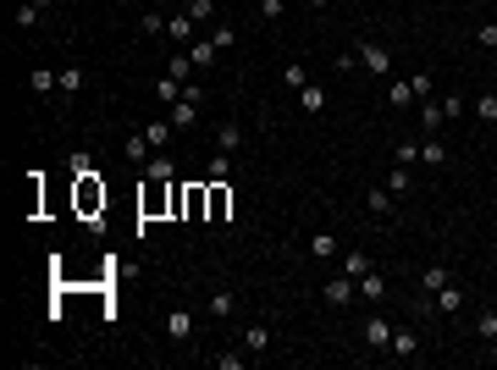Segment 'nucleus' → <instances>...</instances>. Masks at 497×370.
Here are the masks:
<instances>
[{
	"mask_svg": "<svg viewBox=\"0 0 497 370\" xmlns=\"http://www.w3.org/2000/svg\"><path fill=\"white\" fill-rule=\"evenodd\" d=\"M321 299H326V304H353V299H359V282H353V276H343V271H337V276H331L326 288H321Z\"/></svg>",
	"mask_w": 497,
	"mask_h": 370,
	"instance_id": "obj_1",
	"label": "nucleus"
},
{
	"mask_svg": "<svg viewBox=\"0 0 497 370\" xmlns=\"http://www.w3.org/2000/svg\"><path fill=\"white\" fill-rule=\"evenodd\" d=\"M359 61H365V72H376V78H387V72H393V50H387V44H359Z\"/></svg>",
	"mask_w": 497,
	"mask_h": 370,
	"instance_id": "obj_2",
	"label": "nucleus"
},
{
	"mask_svg": "<svg viewBox=\"0 0 497 370\" xmlns=\"http://www.w3.org/2000/svg\"><path fill=\"white\" fill-rule=\"evenodd\" d=\"M166 122L177 127V133H194V122H199V100H194V94H183V100L171 105V116H166Z\"/></svg>",
	"mask_w": 497,
	"mask_h": 370,
	"instance_id": "obj_3",
	"label": "nucleus"
},
{
	"mask_svg": "<svg viewBox=\"0 0 497 370\" xmlns=\"http://www.w3.org/2000/svg\"><path fill=\"white\" fill-rule=\"evenodd\" d=\"M453 309H464V288L442 282V288L431 293V315H453Z\"/></svg>",
	"mask_w": 497,
	"mask_h": 370,
	"instance_id": "obj_4",
	"label": "nucleus"
},
{
	"mask_svg": "<svg viewBox=\"0 0 497 370\" xmlns=\"http://www.w3.org/2000/svg\"><path fill=\"white\" fill-rule=\"evenodd\" d=\"M166 337H171V343H188V337H194V315H188V309H166Z\"/></svg>",
	"mask_w": 497,
	"mask_h": 370,
	"instance_id": "obj_5",
	"label": "nucleus"
},
{
	"mask_svg": "<svg viewBox=\"0 0 497 370\" xmlns=\"http://www.w3.org/2000/svg\"><path fill=\"white\" fill-rule=\"evenodd\" d=\"M359 299H365V304H381V299H387V276H381L376 266L359 276Z\"/></svg>",
	"mask_w": 497,
	"mask_h": 370,
	"instance_id": "obj_6",
	"label": "nucleus"
},
{
	"mask_svg": "<svg viewBox=\"0 0 497 370\" xmlns=\"http://www.w3.org/2000/svg\"><path fill=\"white\" fill-rule=\"evenodd\" d=\"M365 205H371V216H393L398 194H393L387 183H376V188H365Z\"/></svg>",
	"mask_w": 497,
	"mask_h": 370,
	"instance_id": "obj_7",
	"label": "nucleus"
},
{
	"mask_svg": "<svg viewBox=\"0 0 497 370\" xmlns=\"http://www.w3.org/2000/svg\"><path fill=\"white\" fill-rule=\"evenodd\" d=\"M183 216H210V188L205 183L183 188Z\"/></svg>",
	"mask_w": 497,
	"mask_h": 370,
	"instance_id": "obj_8",
	"label": "nucleus"
},
{
	"mask_svg": "<svg viewBox=\"0 0 497 370\" xmlns=\"http://www.w3.org/2000/svg\"><path fill=\"white\" fill-rule=\"evenodd\" d=\"M188 56H194V66H199V72H205V66H216V56H221L216 34H210V39H194V44H188Z\"/></svg>",
	"mask_w": 497,
	"mask_h": 370,
	"instance_id": "obj_9",
	"label": "nucleus"
},
{
	"mask_svg": "<svg viewBox=\"0 0 497 370\" xmlns=\"http://www.w3.org/2000/svg\"><path fill=\"white\" fill-rule=\"evenodd\" d=\"M365 343H371V349H393V326H387L381 315H371V321H365Z\"/></svg>",
	"mask_w": 497,
	"mask_h": 370,
	"instance_id": "obj_10",
	"label": "nucleus"
},
{
	"mask_svg": "<svg viewBox=\"0 0 497 370\" xmlns=\"http://www.w3.org/2000/svg\"><path fill=\"white\" fill-rule=\"evenodd\" d=\"M227 210H232L227 183H210V221H227Z\"/></svg>",
	"mask_w": 497,
	"mask_h": 370,
	"instance_id": "obj_11",
	"label": "nucleus"
},
{
	"mask_svg": "<svg viewBox=\"0 0 497 370\" xmlns=\"http://www.w3.org/2000/svg\"><path fill=\"white\" fill-rule=\"evenodd\" d=\"M310 254L321 260V266H326V260H337L343 249H337V238H331V232H315V238H310Z\"/></svg>",
	"mask_w": 497,
	"mask_h": 370,
	"instance_id": "obj_12",
	"label": "nucleus"
},
{
	"mask_svg": "<svg viewBox=\"0 0 497 370\" xmlns=\"http://www.w3.org/2000/svg\"><path fill=\"white\" fill-rule=\"evenodd\" d=\"M149 149H155V144H149L144 133H133V139H127V144H122V155H127V161H133V166H149Z\"/></svg>",
	"mask_w": 497,
	"mask_h": 370,
	"instance_id": "obj_13",
	"label": "nucleus"
},
{
	"mask_svg": "<svg viewBox=\"0 0 497 370\" xmlns=\"http://www.w3.org/2000/svg\"><path fill=\"white\" fill-rule=\"evenodd\" d=\"M39 17H44V0H22L17 11H11V22H17V28H34Z\"/></svg>",
	"mask_w": 497,
	"mask_h": 370,
	"instance_id": "obj_14",
	"label": "nucleus"
},
{
	"mask_svg": "<svg viewBox=\"0 0 497 370\" xmlns=\"http://www.w3.org/2000/svg\"><path fill=\"white\" fill-rule=\"evenodd\" d=\"M227 171H232V155H227V149H216L210 166H205V177H210V183H227Z\"/></svg>",
	"mask_w": 497,
	"mask_h": 370,
	"instance_id": "obj_15",
	"label": "nucleus"
},
{
	"mask_svg": "<svg viewBox=\"0 0 497 370\" xmlns=\"http://www.w3.org/2000/svg\"><path fill=\"white\" fill-rule=\"evenodd\" d=\"M337 271H343V276H353V282H359V276H365V271H371V260H365V254H337Z\"/></svg>",
	"mask_w": 497,
	"mask_h": 370,
	"instance_id": "obj_16",
	"label": "nucleus"
},
{
	"mask_svg": "<svg viewBox=\"0 0 497 370\" xmlns=\"http://www.w3.org/2000/svg\"><path fill=\"white\" fill-rule=\"evenodd\" d=\"M166 72H171L177 83H188V72H199V66H194V56H188V50H177V56L166 61Z\"/></svg>",
	"mask_w": 497,
	"mask_h": 370,
	"instance_id": "obj_17",
	"label": "nucleus"
},
{
	"mask_svg": "<svg viewBox=\"0 0 497 370\" xmlns=\"http://www.w3.org/2000/svg\"><path fill=\"white\" fill-rule=\"evenodd\" d=\"M144 139H149L155 149H166L171 139H177V127H171V122H149V127H144Z\"/></svg>",
	"mask_w": 497,
	"mask_h": 370,
	"instance_id": "obj_18",
	"label": "nucleus"
},
{
	"mask_svg": "<svg viewBox=\"0 0 497 370\" xmlns=\"http://www.w3.org/2000/svg\"><path fill=\"white\" fill-rule=\"evenodd\" d=\"M414 100V89H409V78H398V83H387V105L393 111H403V105Z\"/></svg>",
	"mask_w": 497,
	"mask_h": 370,
	"instance_id": "obj_19",
	"label": "nucleus"
},
{
	"mask_svg": "<svg viewBox=\"0 0 497 370\" xmlns=\"http://www.w3.org/2000/svg\"><path fill=\"white\" fill-rule=\"evenodd\" d=\"M476 337L481 343H497V309H481L476 315Z\"/></svg>",
	"mask_w": 497,
	"mask_h": 370,
	"instance_id": "obj_20",
	"label": "nucleus"
},
{
	"mask_svg": "<svg viewBox=\"0 0 497 370\" xmlns=\"http://www.w3.org/2000/svg\"><path fill=\"white\" fill-rule=\"evenodd\" d=\"M244 349H248V354H266V349H271V326H248V331H244Z\"/></svg>",
	"mask_w": 497,
	"mask_h": 370,
	"instance_id": "obj_21",
	"label": "nucleus"
},
{
	"mask_svg": "<svg viewBox=\"0 0 497 370\" xmlns=\"http://www.w3.org/2000/svg\"><path fill=\"white\" fill-rule=\"evenodd\" d=\"M155 100H166V105H177V100H183V83H177V78H171V72H166V78L155 83Z\"/></svg>",
	"mask_w": 497,
	"mask_h": 370,
	"instance_id": "obj_22",
	"label": "nucleus"
},
{
	"mask_svg": "<svg viewBox=\"0 0 497 370\" xmlns=\"http://www.w3.org/2000/svg\"><path fill=\"white\" fill-rule=\"evenodd\" d=\"M298 105H304L310 116H321V111H326V89H298Z\"/></svg>",
	"mask_w": 497,
	"mask_h": 370,
	"instance_id": "obj_23",
	"label": "nucleus"
},
{
	"mask_svg": "<svg viewBox=\"0 0 497 370\" xmlns=\"http://www.w3.org/2000/svg\"><path fill=\"white\" fill-rule=\"evenodd\" d=\"M442 282H448V266H426V271H420V288H426V299H431Z\"/></svg>",
	"mask_w": 497,
	"mask_h": 370,
	"instance_id": "obj_24",
	"label": "nucleus"
},
{
	"mask_svg": "<svg viewBox=\"0 0 497 370\" xmlns=\"http://www.w3.org/2000/svg\"><path fill=\"white\" fill-rule=\"evenodd\" d=\"M442 122H448V116H442V100H426V111H420V127H426V133H436Z\"/></svg>",
	"mask_w": 497,
	"mask_h": 370,
	"instance_id": "obj_25",
	"label": "nucleus"
},
{
	"mask_svg": "<svg viewBox=\"0 0 497 370\" xmlns=\"http://www.w3.org/2000/svg\"><path fill=\"white\" fill-rule=\"evenodd\" d=\"M409 171H414V166H393V171H387V188H393V194H409V188H414Z\"/></svg>",
	"mask_w": 497,
	"mask_h": 370,
	"instance_id": "obj_26",
	"label": "nucleus"
},
{
	"mask_svg": "<svg viewBox=\"0 0 497 370\" xmlns=\"http://www.w3.org/2000/svg\"><path fill=\"white\" fill-rule=\"evenodd\" d=\"M166 34H171V39H188V44H194V17H166Z\"/></svg>",
	"mask_w": 497,
	"mask_h": 370,
	"instance_id": "obj_27",
	"label": "nucleus"
},
{
	"mask_svg": "<svg viewBox=\"0 0 497 370\" xmlns=\"http://www.w3.org/2000/svg\"><path fill=\"white\" fill-rule=\"evenodd\" d=\"M144 177H155V183H171V161H166V155H149Z\"/></svg>",
	"mask_w": 497,
	"mask_h": 370,
	"instance_id": "obj_28",
	"label": "nucleus"
},
{
	"mask_svg": "<svg viewBox=\"0 0 497 370\" xmlns=\"http://www.w3.org/2000/svg\"><path fill=\"white\" fill-rule=\"evenodd\" d=\"M238 144H244V133H238V127H221V133H216V149H227V155H232V149H238Z\"/></svg>",
	"mask_w": 497,
	"mask_h": 370,
	"instance_id": "obj_29",
	"label": "nucleus"
},
{
	"mask_svg": "<svg viewBox=\"0 0 497 370\" xmlns=\"http://www.w3.org/2000/svg\"><path fill=\"white\" fill-rule=\"evenodd\" d=\"M210 315H232V293L227 288H210Z\"/></svg>",
	"mask_w": 497,
	"mask_h": 370,
	"instance_id": "obj_30",
	"label": "nucleus"
},
{
	"mask_svg": "<svg viewBox=\"0 0 497 370\" xmlns=\"http://www.w3.org/2000/svg\"><path fill=\"white\" fill-rule=\"evenodd\" d=\"M78 83H83V66H66V72H61V100L78 94Z\"/></svg>",
	"mask_w": 497,
	"mask_h": 370,
	"instance_id": "obj_31",
	"label": "nucleus"
},
{
	"mask_svg": "<svg viewBox=\"0 0 497 370\" xmlns=\"http://www.w3.org/2000/svg\"><path fill=\"white\" fill-rule=\"evenodd\" d=\"M414 349H420V337H414V331H393V354H403V359H409Z\"/></svg>",
	"mask_w": 497,
	"mask_h": 370,
	"instance_id": "obj_32",
	"label": "nucleus"
},
{
	"mask_svg": "<svg viewBox=\"0 0 497 370\" xmlns=\"http://www.w3.org/2000/svg\"><path fill=\"white\" fill-rule=\"evenodd\" d=\"M409 89L414 100H431V72H409Z\"/></svg>",
	"mask_w": 497,
	"mask_h": 370,
	"instance_id": "obj_33",
	"label": "nucleus"
},
{
	"mask_svg": "<svg viewBox=\"0 0 497 370\" xmlns=\"http://www.w3.org/2000/svg\"><path fill=\"white\" fill-rule=\"evenodd\" d=\"M28 83H34V94H50V89H56V78H50V66H34V78H28Z\"/></svg>",
	"mask_w": 497,
	"mask_h": 370,
	"instance_id": "obj_34",
	"label": "nucleus"
},
{
	"mask_svg": "<svg viewBox=\"0 0 497 370\" xmlns=\"http://www.w3.org/2000/svg\"><path fill=\"white\" fill-rule=\"evenodd\" d=\"M476 116H481V122H497V94H481V100H476Z\"/></svg>",
	"mask_w": 497,
	"mask_h": 370,
	"instance_id": "obj_35",
	"label": "nucleus"
},
{
	"mask_svg": "<svg viewBox=\"0 0 497 370\" xmlns=\"http://www.w3.org/2000/svg\"><path fill=\"white\" fill-rule=\"evenodd\" d=\"M282 11H288V0H260V17L266 22H282Z\"/></svg>",
	"mask_w": 497,
	"mask_h": 370,
	"instance_id": "obj_36",
	"label": "nucleus"
},
{
	"mask_svg": "<svg viewBox=\"0 0 497 370\" xmlns=\"http://www.w3.org/2000/svg\"><path fill=\"white\" fill-rule=\"evenodd\" d=\"M282 83H288V89H304V66L288 61V66H282Z\"/></svg>",
	"mask_w": 497,
	"mask_h": 370,
	"instance_id": "obj_37",
	"label": "nucleus"
},
{
	"mask_svg": "<svg viewBox=\"0 0 497 370\" xmlns=\"http://www.w3.org/2000/svg\"><path fill=\"white\" fill-rule=\"evenodd\" d=\"M420 161H426V166H442V144H436V139H426V144H420Z\"/></svg>",
	"mask_w": 497,
	"mask_h": 370,
	"instance_id": "obj_38",
	"label": "nucleus"
},
{
	"mask_svg": "<svg viewBox=\"0 0 497 370\" xmlns=\"http://www.w3.org/2000/svg\"><path fill=\"white\" fill-rule=\"evenodd\" d=\"M476 44H486V50H497V22H481V28H476Z\"/></svg>",
	"mask_w": 497,
	"mask_h": 370,
	"instance_id": "obj_39",
	"label": "nucleus"
},
{
	"mask_svg": "<svg viewBox=\"0 0 497 370\" xmlns=\"http://www.w3.org/2000/svg\"><path fill=\"white\" fill-rule=\"evenodd\" d=\"M393 155H398V166H420V144H398Z\"/></svg>",
	"mask_w": 497,
	"mask_h": 370,
	"instance_id": "obj_40",
	"label": "nucleus"
},
{
	"mask_svg": "<svg viewBox=\"0 0 497 370\" xmlns=\"http://www.w3.org/2000/svg\"><path fill=\"white\" fill-rule=\"evenodd\" d=\"M72 177H94V155H72Z\"/></svg>",
	"mask_w": 497,
	"mask_h": 370,
	"instance_id": "obj_41",
	"label": "nucleus"
},
{
	"mask_svg": "<svg viewBox=\"0 0 497 370\" xmlns=\"http://www.w3.org/2000/svg\"><path fill=\"white\" fill-rule=\"evenodd\" d=\"M458 111H464V100H458V94H448V100H442V116H448V122H458Z\"/></svg>",
	"mask_w": 497,
	"mask_h": 370,
	"instance_id": "obj_42",
	"label": "nucleus"
},
{
	"mask_svg": "<svg viewBox=\"0 0 497 370\" xmlns=\"http://www.w3.org/2000/svg\"><path fill=\"white\" fill-rule=\"evenodd\" d=\"M310 6H315V11H326V0H310Z\"/></svg>",
	"mask_w": 497,
	"mask_h": 370,
	"instance_id": "obj_43",
	"label": "nucleus"
},
{
	"mask_svg": "<svg viewBox=\"0 0 497 370\" xmlns=\"http://www.w3.org/2000/svg\"><path fill=\"white\" fill-rule=\"evenodd\" d=\"M149 6H161V0H149Z\"/></svg>",
	"mask_w": 497,
	"mask_h": 370,
	"instance_id": "obj_44",
	"label": "nucleus"
}]
</instances>
